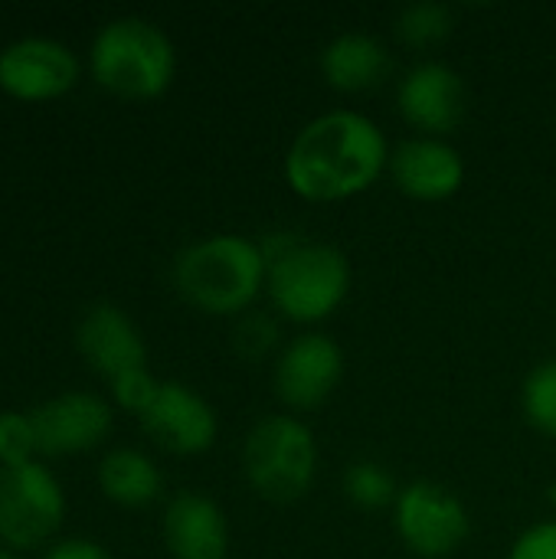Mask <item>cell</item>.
<instances>
[{"mask_svg":"<svg viewBox=\"0 0 556 559\" xmlns=\"http://www.w3.org/2000/svg\"><path fill=\"white\" fill-rule=\"evenodd\" d=\"M79 75L75 56L43 36L16 39L0 52V85L20 98H49L66 92Z\"/></svg>","mask_w":556,"mask_h":559,"instance_id":"cell-13","label":"cell"},{"mask_svg":"<svg viewBox=\"0 0 556 559\" xmlns=\"http://www.w3.org/2000/svg\"><path fill=\"white\" fill-rule=\"evenodd\" d=\"M265 292L282 318L295 324H318L344 305L351 292V262L331 242L301 239L269 265Z\"/></svg>","mask_w":556,"mask_h":559,"instance_id":"cell-5","label":"cell"},{"mask_svg":"<svg viewBox=\"0 0 556 559\" xmlns=\"http://www.w3.org/2000/svg\"><path fill=\"white\" fill-rule=\"evenodd\" d=\"M279 341H282L279 321L265 311H246L233 328V350L249 364L265 360L279 347Z\"/></svg>","mask_w":556,"mask_h":559,"instance_id":"cell-21","label":"cell"},{"mask_svg":"<svg viewBox=\"0 0 556 559\" xmlns=\"http://www.w3.org/2000/svg\"><path fill=\"white\" fill-rule=\"evenodd\" d=\"M508 559H556V521L528 527L508 550Z\"/></svg>","mask_w":556,"mask_h":559,"instance_id":"cell-24","label":"cell"},{"mask_svg":"<svg viewBox=\"0 0 556 559\" xmlns=\"http://www.w3.org/2000/svg\"><path fill=\"white\" fill-rule=\"evenodd\" d=\"M157 386H161V383L147 373V367H144V370H131V373H125V377L111 380V393H115V400H118L125 409L138 413V416L154 403Z\"/></svg>","mask_w":556,"mask_h":559,"instance_id":"cell-23","label":"cell"},{"mask_svg":"<svg viewBox=\"0 0 556 559\" xmlns=\"http://www.w3.org/2000/svg\"><path fill=\"white\" fill-rule=\"evenodd\" d=\"M456 26V13L449 3H436V0H416V3H406L397 20H393V33L413 46V49H429V46H439L442 39H449Z\"/></svg>","mask_w":556,"mask_h":559,"instance_id":"cell-18","label":"cell"},{"mask_svg":"<svg viewBox=\"0 0 556 559\" xmlns=\"http://www.w3.org/2000/svg\"><path fill=\"white\" fill-rule=\"evenodd\" d=\"M0 559H16L13 554H7V550H0Z\"/></svg>","mask_w":556,"mask_h":559,"instance_id":"cell-26","label":"cell"},{"mask_svg":"<svg viewBox=\"0 0 556 559\" xmlns=\"http://www.w3.org/2000/svg\"><path fill=\"white\" fill-rule=\"evenodd\" d=\"M141 426L174 455H200L220 432L213 406L184 383H161L154 403L141 413Z\"/></svg>","mask_w":556,"mask_h":559,"instance_id":"cell-11","label":"cell"},{"mask_svg":"<svg viewBox=\"0 0 556 559\" xmlns=\"http://www.w3.org/2000/svg\"><path fill=\"white\" fill-rule=\"evenodd\" d=\"M393 531L410 554L452 557L472 534V514L462 498L436 481H413L393 501Z\"/></svg>","mask_w":556,"mask_h":559,"instance_id":"cell-6","label":"cell"},{"mask_svg":"<svg viewBox=\"0 0 556 559\" xmlns=\"http://www.w3.org/2000/svg\"><path fill=\"white\" fill-rule=\"evenodd\" d=\"M36 449L46 455L85 452L111 429V409L92 393H62L29 413Z\"/></svg>","mask_w":556,"mask_h":559,"instance_id":"cell-12","label":"cell"},{"mask_svg":"<svg viewBox=\"0 0 556 559\" xmlns=\"http://www.w3.org/2000/svg\"><path fill=\"white\" fill-rule=\"evenodd\" d=\"M344 380V350L331 334L308 331L282 347L275 360V393L295 409L308 413L328 403V396Z\"/></svg>","mask_w":556,"mask_h":559,"instance_id":"cell-8","label":"cell"},{"mask_svg":"<svg viewBox=\"0 0 556 559\" xmlns=\"http://www.w3.org/2000/svg\"><path fill=\"white\" fill-rule=\"evenodd\" d=\"M551 501H554V504H556V485H554V488H551Z\"/></svg>","mask_w":556,"mask_h":559,"instance_id":"cell-27","label":"cell"},{"mask_svg":"<svg viewBox=\"0 0 556 559\" xmlns=\"http://www.w3.org/2000/svg\"><path fill=\"white\" fill-rule=\"evenodd\" d=\"M397 108L419 134L442 138L462 124L469 111V85L449 62L426 59L400 79Z\"/></svg>","mask_w":556,"mask_h":559,"instance_id":"cell-9","label":"cell"},{"mask_svg":"<svg viewBox=\"0 0 556 559\" xmlns=\"http://www.w3.org/2000/svg\"><path fill=\"white\" fill-rule=\"evenodd\" d=\"M521 409L528 426L556 439V360L537 364L521 386Z\"/></svg>","mask_w":556,"mask_h":559,"instance_id":"cell-19","label":"cell"},{"mask_svg":"<svg viewBox=\"0 0 556 559\" xmlns=\"http://www.w3.org/2000/svg\"><path fill=\"white\" fill-rule=\"evenodd\" d=\"M164 544L174 559H226L229 521L213 498L184 491L164 511Z\"/></svg>","mask_w":556,"mask_h":559,"instance_id":"cell-15","label":"cell"},{"mask_svg":"<svg viewBox=\"0 0 556 559\" xmlns=\"http://www.w3.org/2000/svg\"><path fill=\"white\" fill-rule=\"evenodd\" d=\"M344 491L347 498L364 508V511H380V508H393L400 488L397 478L390 475V468H383L380 462H354L344 472Z\"/></svg>","mask_w":556,"mask_h":559,"instance_id":"cell-20","label":"cell"},{"mask_svg":"<svg viewBox=\"0 0 556 559\" xmlns=\"http://www.w3.org/2000/svg\"><path fill=\"white\" fill-rule=\"evenodd\" d=\"M46 559H111L108 557V550H102L98 544H92V540H66V544H59L52 554Z\"/></svg>","mask_w":556,"mask_h":559,"instance_id":"cell-25","label":"cell"},{"mask_svg":"<svg viewBox=\"0 0 556 559\" xmlns=\"http://www.w3.org/2000/svg\"><path fill=\"white\" fill-rule=\"evenodd\" d=\"M95 79L125 98L161 95L177 69L170 36L144 16H118L105 23L92 43Z\"/></svg>","mask_w":556,"mask_h":559,"instance_id":"cell-3","label":"cell"},{"mask_svg":"<svg viewBox=\"0 0 556 559\" xmlns=\"http://www.w3.org/2000/svg\"><path fill=\"white\" fill-rule=\"evenodd\" d=\"M82 357L111 383L131 370L147 367V347L134 321L115 305H95L85 311L75 331Z\"/></svg>","mask_w":556,"mask_h":559,"instance_id":"cell-14","label":"cell"},{"mask_svg":"<svg viewBox=\"0 0 556 559\" xmlns=\"http://www.w3.org/2000/svg\"><path fill=\"white\" fill-rule=\"evenodd\" d=\"M269 278L259 239L220 233L187 246L174 262L177 292L206 314H246Z\"/></svg>","mask_w":556,"mask_h":559,"instance_id":"cell-2","label":"cell"},{"mask_svg":"<svg viewBox=\"0 0 556 559\" xmlns=\"http://www.w3.org/2000/svg\"><path fill=\"white\" fill-rule=\"evenodd\" d=\"M390 177L393 183L423 203H442L456 197L465 183V157L446 138L416 134L400 141L390 151Z\"/></svg>","mask_w":556,"mask_h":559,"instance_id":"cell-10","label":"cell"},{"mask_svg":"<svg viewBox=\"0 0 556 559\" xmlns=\"http://www.w3.org/2000/svg\"><path fill=\"white\" fill-rule=\"evenodd\" d=\"M36 449V432L29 423V413H0V465L13 468V465H26L33 462Z\"/></svg>","mask_w":556,"mask_h":559,"instance_id":"cell-22","label":"cell"},{"mask_svg":"<svg viewBox=\"0 0 556 559\" xmlns=\"http://www.w3.org/2000/svg\"><path fill=\"white\" fill-rule=\"evenodd\" d=\"M242 472L249 488L269 504L301 501L318 475L315 432L292 413L262 416L242 442Z\"/></svg>","mask_w":556,"mask_h":559,"instance_id":"cell-4","label":"cell"},{"mask_svg":"<svg viewBox=\"0 0 556 559\" xmlns=\"http://www.w3.org/2000/svg\"><path fill=\"white\" fill-rule=\"evenodd\" d=\"M318 66H321V75L328 79L331 88L367 92V88H377L390 75L393 56H390L387 43L377 39L374 33L347 29V33H338L321 49Z\"/></svg>","mask_w":556,"mask_h":559,"instance_id":"cell-16","label":"cell"},{"mask_svg":"<svg viewBox=\"0 0 556 559\" xmlns=\"http://www.w3.org/2000/svg\"><path fill=\"white\" fill-rule=\"evenodd\" d=\"M383 128L354 108H334L292 138L285 154V183L308 203H338L370 190L390 167Z\"/></svg>","mask_w":556,"mask_h":559,"instance_id":"cell-1","label":"cell"},{"mask_svg":"<svg viewBox=\"0 0 556 559\" xmlns=\"http://www.w3.org/2000/svg\"><path fill=\"white\" fill-rule=\"evenodd\" d=\"M98 485L115 504L144 508L161 495V472L147 455L134 449H115L98 465Z\"/></svg>","mask_w":556,"mask_h":559,"instance_id":"cell-17","label":"cell"},{"mask_svg":"<svg viewBox=\"0 0 556 559\" xmlns=\"http://www.w3.org/2000/svg\"><path fill=\"white\" fill-rule=\"evenodd\" d=\"M62 511V491L43 465L0 468V537L10 547L43 544L59 527Z\"/></svg>","mask_w":556,"mask_h":559,"instance_id":"cell-7","label":"cell"}]
</instances>
